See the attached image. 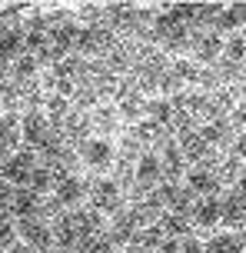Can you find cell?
I'll return each mask as SVG.
<instances>
[{
    "label": "cell",
    "instance_id": "1",
    "mask_svg": "<svg viewBox=\"0 0 246 253\" xmlns=\"http://www.w3.org/2000/svg\"><path fill=\"white\" fill-rule=\"evenodd\" d=\"M77 153H80V160H83V167H90L93 173H106L113 167L117 147H113L110 137H87V140H80Z\"/></svg>",
    "mask_w": 246,
    "mask_h": 253
},
{
    "label": "cell",
    "instance_id": "2",
    "mask_svg": "<svg viewBox=\"0 0 246 253\" xmlns=\"http://www.w3.org/2000/svg\"><path fill=\"white\" fill-rule=\"evenodd\" d=\"M40 167L37 160V150H30V147H20L17 153H10L3 164H0V177L13 183V187H27L30 183V173Z\"/></svg>",
    "mask_w": 246,
    "mask_h": 253
},
{
    "label": "cell",
    "instance_id": "3",
    "mask_svg": "<svg viewBox=\"0 0 246 253\" xmlns=\"http://www.w3.org/2000/svg\"><path fill=\"white\" fill-rule=\"evenodd\" d=\"M17 240L27 243L30 250H37V253H50V247H53V227H47L40 216L17 220Z\"/></svg>",
    "mask_w": 246,
    "mask_h": 253
},
{
    "label": "cell",
    "instance_id": "4",
    "mask_svg": "<svg viewBox=\"0 0 246 253\" xmlns=\"http://www.w3.org/2000/svg\"><path fill=\"white\" fill-rule=\"evenodd\" d=\"M90 210H97V213H117L120 207H123V193H120V183L117 180H93V190H90Z\"/></svg>",
    "mask_w": 246,
    "mask_h": 253
},
{
    "label": "cell",
    "instance_id": "5",
    "mask_svg": "<svg viewBox=\"0 0 246 253\" xmlns=\"http://www.w3.org/2000/svg\"><path fill=\"white\" fill-rule=\"evenodd\" d=\"M156 200H160V207H167L170 213H190L193 210V203H196V197H193V190L186 187V183H163V187L156 190Z\"/></svg>",
    "mask_w": 246,
    "mask_h": 253
},
{
    "label": "cell",
    "instance_id": "6",
    "mask_svg": "<svg viewBox=\"0 0 246 253\" xmlns=\"http://www.w3.org/2000/svg\"><path fill=\"white\" fill-rule=\"evenodd\" d=\"M156 157H160V164H163V177H170V183H180V180L186 177V160H183L180 147H176V137H163Z\"/></svg>",
    "mask_w": 246,
    "mask_h": 253
},
{
    "label": "cell",
    "instance_id": "7",
    "mask_svg": "<svg viewBox=\"0 0 246 253\" xmlns=\"http://www.w3.org/2000/svg\"><path fill=\"white\" fill-rule=\"evenodd\" d=\"M117 114H120L123 124L137 126L140 120H146V97L137 93L133 87H127V90L120 87V93H117Z\"/></svg>",
    "mask_w": 246,
    "mask_h": 253
},
{
    "label": "cell",
    "instance_id": "8",
    "mask_svg": "<svg viewBox=\"0 0 246 253\" xmlns=\"http://www.w3.org/2000/svg\"><path fill=\"white\" fill-rule=\"evenodd\" d=\"M176 147H180L183 160L186 164H203L210 153V143L203 140V133H200V126H190V130H180L176 133Z\"/></svg>",
    "mask_w": 246,
    "mask_h": 253
},
{
    "label": "cell",
    "instance_id": "9",
    "mask_svg": "<svg viewBox=\"0 0 246 253\" xmlns=\"http://www.w3.org/2000/svg\"><path fill=\"white\" fill-rule=\"evenodd\" d=\"M183 180L193 190V197H216L220 193V173L213 167H190Z\"/></svg>",
    "mask_w": 246,
    "mask_h": 253
},
{
    "label": "cell",
    "instance_id": "10",
    "mask_svg": "<svg viewBox=\"0 0 246 253\" xmlns=\"http://www.w3.org/2000/svg\"><path fill=\"white\" fill-rule=\"evenodd\" d=\"M220 223H223L226 230L246 227V197H243V193L230 190V193L220 200Z\"/></svg>",
    "mask_w": 246,
    "mask_h": 253
},
{
    "label": "cell",
    "instance_id": "11",
    "mask_svg": "<svg viewBox=\"0 0 246 253\" xmlns=\"http://www.w3.org/2000/svg\"><path fill=\"white\" fill-rule=\"evenodd\" d=\"M83 197H87V187H83V180L80 177H60L57 180V187H53V200H57V207H64V210H73V207H80L83 203Z\"/></svg>",
    "mask_w": 246,
    "mask_h": 253
},
{
    "label": "cell",
    "instance_id": "12",
    "mask_svg": "<svg viewBox=\"0 0 246 253\" xmlns=\"http://www.w3.org/2000/svg\"><path fill=\"white\" fill-rule=\"evenodd\" d=\"M133 180H137L140 187H156V183L163 180V164H160L156 150H143L140 157H137V164H133Z\"/></svg>",
    "mask_w": 246,
    "mask_h": 253
},
{
    "label": "cell",
    "instance_id": "13",
    "mask_svg": "<svg viewBox=\"0 0 246 253\" xmlns=\"http://www.w3.org/2000/svg\"><path fill=\"white\" fill-rule=\"evenodd\" d=\"M223 43L226 40L216 34V30H207V34H196L193 37V60L203 67V63H216L223 57Z\"/></svg>",
    "mask_w": 246,
    "mask_h": 253
},
{
    "label": "cell",
    "instance_id": "14",
    "mask_svg": "<svg viewBox=\"0 0 246 253\" xmlns=\"http://www.w3.org/2000/svg\"><path fill=\"white\" fill-rule=\"evenodd\" d=\"M190 216H193V227L200 230L220 227V197H196Z\"/></svg>",
    "mask_w": 246,
    "mask_h": 253
},
{
    "label": "cell",
    "instance_id": "15",
    "mask_svg": "<svg viewBox=\"0 0 246 253\" xmlns=\"http://www.w3.org/2000/svg\"><path fill=\"white\" fill-rule=\"evenodd\" d=\"M123 124L117 114V107H110V103H97L90 110V126H93V137H110L117 126Z\"/></svg>",
    "mask_w": 246,
    "mask_h": 253
},
{
    "label": "cell",
    "instance_id": "16",
    "mask_svg": "<svg viewBox=\"0 0 246 253\" xmlns=\"http://www.w3.org/2000/svg\"><path fill=\"white\" fill-rule=\"evenodd\" d=\"M207 253H246V237L240 230H223V233H213L207 243H203Z\"/></svg>",
    "mask_w": 246,
    "mask_h": 253
},
{
    "label": "cell",
    "instance_id": "17",
    "mask_svg": "<svg viewBox=\"0 0 246 253\" xmlns=\"http://www.w3.org/2000/svg\"><path fill=\"white\" fill-rule=\"evenodd\" d=\"M43 203H40V193H34L30 187H17L13 193V203H10V213L17 220H30V216H40Z\"/></svg>",
    "mask_w": 246,
    "mask_h": 253
},
{
    "label": "cell",
    "instance_id": "18",
    "mask_svg": "<svg viewBox=\"0 0 246 253\" xmlns=\"http://www.w3.org/2000/svg\"><path fill=\"white\" fill-rule=\"evenodd\" d=\"M20 120H17V114H3L0 117V160H7L10 153H17L20 147Z\"/></svg>",
    "mask_w": 246,
    "mask_h": 253
},
{
    "label": "cell",
    "instance_id": "19",
    "mask_svg": "<svg viewBox=\"0 0 246 253\" xmlns=\"http://www.w3.org/2000/svg\"><path fill=\"white\" fill-rule=\"evenodd\" d=\"M160 243H163V230H160V223H150V227H140L130 237L127 250L130 253H156Z\"/></svg>",
    "mask_w": 246,
    "mask_h": 253
},
{
    "label": "cell",
    "instance_id": "20",
    "mask_svg": "<svg viewBox=\"0 0 246 253\" xmlns=\"http://www.w3.org/2000/svg\"><path fill=\"white\" fill-rule=\"evenodd\" d=\"M173 117H176V107H173L170 97H153V100H146V120L156 124L160 130L173 126Z\"/></svg>",
    "mask_w": 246,
    "mask_h": 253
},
{
    "label": "cell",
    "instance_id": "21",
    "mask_svg": "<svg viewBox=\"0 0 246 253\" xmlns=\"http://www.w3.org/2000/svg\"><path fill=\"white\" fill-rule=\"evenodd\" d=\"M246 24V3H233V7H223L220 13H216V20H213V27H216V34H240V27Z\"/></svg>",
    "mask_w": 246,
    "mask_h": 253
},
{
    "label": "cell",
    "instance_id": "22",
    "mask_svg": "<svg viewBox=\"0 0 246 253\" xmlns=\"http://www.w3.org/2000/svg\"><path fill=\"white\" fill-rule=\"evenodd\" d=\"M70 97H64V93H57L53 90L50 97H47V103H43V114H47V120H50L53 130H60V126L67 124V117H70Z\"/></svg>",
    "mask_w": 246,
    "mask_h": 253
},
{
    "label": "cell",
    "instance_id": "23",
    "mask_svg": "<svg viewBox=\"0 0 246 253\" xmlns=\"http://www.w3.org/2000/svg\"><path fill=\"white\" fill-rule=\"evenodd\" d=\"M230 130H233V120L223 114V117H213V120H207V124L200 126V133H203V140H207L210 147H220V143H226L230 140Z\"/></svg>",
    "mask_w": 246,
    "mask_h": 253
},
{
    "label": "cell",
    "instance_id": "24",
    "mask_svg": "<svg viewBox=\"0 0 246 253\" xmlns=\"http://www.w3.org/2000/svg\"><path fill=\"white\" fill-rule=\"evenodd\" d=\"M173 77H176V84H186V87H200V84H203V67H200V63L196 60H186V57H176V60H173Z\"/></svg>",
    "mask_w": 246,
    "mask_h": 253
},
{
    "label": "cell",
    "instance_id": "25",
    "mask_svg": "<svg viewBox=\"0 0 246 253\" xmlns=\"http://www.w3.org/2000/svg\"><path fill=\"white\" fill-rule=\"evenodd\" d=\"M106 43H113V37H110V30L106 27H83L77 37V47L83 53H93V50H104Z\"/></svg>",
    "mask_w": 246,
    "mask_h": 253
},
{
    "label": "cell",
    "instance_id": "26",
    "mask_svg": "<svg viewBox=\"0 0 246 253\" xmlns=\"http://www.w3.org/2000/svg\"><path fill=\"white\" fill-rule=\"evenodd\" d=\"M24 57V34L17 27H7L0 30V60H17Z\"/></svg>",
    "mask_w": 246,
    "mask_h": 253
},
{
    "label": "cell",
    "instance_id": "27",
    "mask_svg": "<svg viewBox=\"0 0 246 253\" xmlns=\"http://www.w3.org/2000/svg\"><path fill=\"white\" fill-rule=\"evenodd\" d=\"M10 74H13L17 84H30V80H37V74H40V60L34 57V53H24V57L13 60Z\"/></svg>",
    "mask_w": 246,
    "mask_h": 253
},
{
    "label": "cell",
    "instance_id": "28",
    "mask_svg": "<svg viewBox=\"0 0 246 253\" xmlns=\"http://www.w3.org/2000/svg\"><path fill=\"white\" fill-rule=\"evenodd\" d=\"M223 60L236 67V63H246V34H230L226 43H223Z\"/></svg>",
    "mask_w": 246,
    "mask_h": 253
},
{
    "label": "cell",
    "instance_id": "29",
    "mask_svg": "<svg viewBox=\"0 0 246 253\" xmlns=\"http://www.w3.org/2000/svg\"><path fill=\"white\" fill-rule=\"evenodd\" d=\"M160 230H163V237H176V240H186V233H190V223H186V216L183 213H163L160 216Z\"/></svg>",
    "mask_w": 246,
    "mask_h": 253
},
{
    "label": "cell",
    "instance_id": "30",
    "mask_svg": "<svg viewBox=\"0 0 246 253\" xmlns=\"http://www.w3.org/2000/svg\"><path fill=\"white\" fill-rule=\"evenodd\" d=\"M27 187L34 190V193H50L53 187H57V177H53V170L47 164H40L34 173H30V183Z\"/></svg>",
    "mask_w": 246,
    "mask_h": 253
},
{
    "label": "cell",
    "instance_id": "31",
    "mask_svg": "<svg viewBox=\"0 0 246 253\" xmlns=\"http://www.w3.org/2000/svg\"><path fill=\"white\" fill-rule=\"evenodd\" d=\"M17 243V223L7 213H0V250H10Z\"/></svg>",
    "mask_w": 246,
    "mask_h": 253
},
{
    "label": "cell",
    "instance_id": "32",
    "mask_svg": "<svg viewBox=\"0 0 246 253\" xmlns=\"http://www.w3.org/2000/svg\"><path fill=\"white\" fill-rule=\"evenodd\" d=\"M83 253H117V243L110 240V233H97L93 240L83 243Z\"/></svg>",
    "mask_w": 246,
    "mask_h": 253
},
{
    "label": "cell",
    "instance_id": "33",
    "mask_svg": "<svg viewBox=\"0 0 246 253\" xmlns=\"http://www.w3.org/2000/svg\"><path fill=\"white\" fill-rule=\"evenodd\" d=\"M13 193H17V187H13V183H7V180L0 177V213H3V210H10Z\"/></svg>",
    "mask_w": 246,
    "mask_h": 253
},
{
    "label": "cell",
    "instance_id": "34",
    "mask_svg": "<svg viewBox=\"0 0 246 253\" xmlns=\"http://www.w3.org/2000/svg\"><path fill=\"white\" fill-rule=\"evenodd\" d=\"M180 253H207V250L196 237H186V240H180Z\"/></svg>",
    "mask_w": 246,
    "mask_h": 253
},
{
    "label": "cell",
    "instance_id": "35",
    "mask_svg": "<svg viewBox=\"0 0 246 253\" xmlns=\"http://www.w3.org/2000/svg\"><path fill=\"white\" fill-rule=\"evenodd\" d=\"M233 157L236 160H246V126L240 130V137H236V143H233Z\"/></svg>",
    "mask_w": 246,
    "mask_h": 253
},
{
    "label": "cell",
    "instance_id": "36",
    "mask_svg": "<svg viewBox=\"0 0 246 253\" xmlns=\"http://www.w3.org/2000/svg\"><path fill=\"white\" fill-rule=\"evenodd\" d=\"M233 124L236 126H246V93L240 97V103H236V110H233Z\"/></svg>",
    "mask_w": 246,
    "mask_h": 253
},
{
    "label": "cell",
    "instance_id": "37",
    "mask_svg": "<svg viewBox=\"0 0 246 253\" xmlns=\"http://www.w3.org/2000/svg\"><path fill=\"white\" fill-rule=\"evenodd\" d=\"M156 253H180V240L176 237H163V243H160Z\"/></svg>",
    "mask_w": 246,
    "mask_h": 253
},
{
    "label": "cell",
    "instance_id": "38",
    "mask_svg": "<svg viewBox=\"0 0 246 253\" xmlns=\"http://www.w3.org/2000/svg\"><path fill=\"white\" fill-rule=\"evenodd\" d=\"M233 190H236V193H243V197H246V164L240 167V173H236V180H233Z\"/></svg>",
    "mask_w": 246,
    "mask_h": 253
},
{
    "label": "cell",
    "instance_id": "39",
    "mask_svg": "<svg viewBox=\"0 0 246 253\" xmlns=\"http://www.w3.org/2000/svg\"><path fill=\"white\" fill-rule=\"evenodd\" d=\"M7 253H37V250H30V247H27V243H13L10 250Z\"/></svg>",
    "mask_w": 246,
    "mask_h": 253
},
{
    "label": "cell",
    "instance_id": "40",
    "mask_svg": "<svg viewBox=\"0 0 246 253\" xmlns=\"http://www.w3.org/2000/svg\"><path fill=\"white\" fill-rule=\"evenodd\" d=\"M0 253H7V250H0Z\"/></svg>",
    "mask_w": 246,
    "mask_h": 253
}]
</instances>
